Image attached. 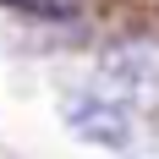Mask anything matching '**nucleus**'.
<instances>
[{
    "instance_id": "2",
    "label": "nucleus",
    "mask_w": 159,
    "mask_h": 159,
    "mask_svg": "<svg viewBox=\"0 0 159 159\" xmlns=\"http://www.w3.org/2000/svg\"><path fill=\"white\" fill-rule=\"evenodd\" d=\"M61 121H66V132H71L77 143L110 148V154H121V148L132 143V132H137V121H132L126 104H115V99L93 93V88L66 93V99H61Z\"/></svg>"
},
{
    "instance_id": "1",
    "label": "nucleus",
    "mask_w": 159,
    "mask_h": 159,
    "mask_svg": "<svg viewBox=\"0 0 159 159\" xmlns=\"http://www.w3.org/2000/svg\"><path fill=\"white\" fill-rule=\"evenodd\" d=\"M93 93L126 104L132 115H154L159 110V49L143 39H121L99 55V88Z\"/></svg>"
}]
</instances>
